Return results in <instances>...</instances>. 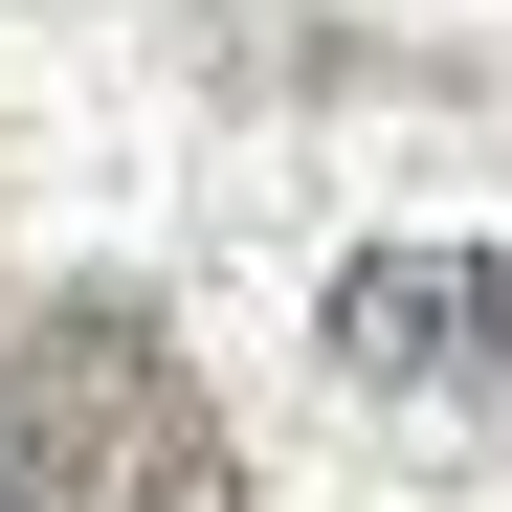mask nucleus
Masks as SVG:
<instances>
[{"mask_svg": "<svg viewBox=\"0 0 512 512\" xmlns=\"http://www.w3.org/2000/svg\"><path fill=\"white\" fill-rule=\"evenodd\" d=\"M334 357L379 401H512V245H357L334 268Z\"/></svg>", "mask_w": 512, "mask_h": 512, "instance_id": "f03ea898", "label": "nucleus"}, {"mask_svg": "<svg viewBox=\"0 0 512 512\" xmlns=\"http://www.w3.org/2000/svg\"><path fill=\"white\" fill-rule=\"evenodd\" d=\"M0 512H245V446L156 290H23L0 312Z\"/></svg>", "mask_w": 512, "mask_h": 512, "instance_id": "f257e3e1", "label": "nucleus"}]
</instances>
